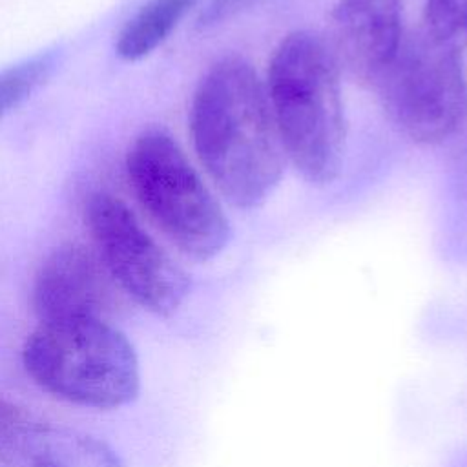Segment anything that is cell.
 <instances>
[{
  "label": "cell",
  "mask_w": 467,
  "mask_h": 467,
  "mask_svg": "<svg viewBox=\"0 0 467 467\" xmlns=\"http://www.w3.org/2000/svg\"><path fill=\"white\" fill-rule=\"evenodd\" d=\"M193 150L221 195L237 208H257L281 181L285 150L266 88L241 57L217 60L190 106Z\"/></svg>",
  "instance_id": "1"
},
{
  "label": "cell",
  "mask_w": 467,
  "mask_h": 467,
  "mask_svg": "<svg viewBox=\"0 0 467 467\" xmlns=\"http://www.w3.org/2000/svg\"><path fill=\"white\" fill-rule=\"evenodd\" d=\"M266 97L294 168L312 184L336 181L345 151L339 66L310 31L286 35L272 55Z\"/></svg>",
  "instance_id": "2"
},
{
  "label": "cell",
  "mask_w": 467,
  "mask_h": 467,
  "mask_svg": "<svg viewBox=\"0 0 467 467\" xmlns=\"http://www.w3.org/2000/svg\"><path fill=\"white\" fill-rule=\"evenodd\" d=\"M22 361L46 392L84 407H122L140 389L133 345L99 317L40 321L24 343Z\"/></svg>",
  "instance_id": "3"
},
{
  "label": "cell",
  "mask_w": 467,
  "mask_h": 467,
  "mask_svg": "<svg viewBox=\"0 0 467 467\" xmlns=\"http://www.w3.org/2000/svg\"><path fill=\"white\" fill-rule=\"evenodd\" d=\"M126 173L140 208L182 254L206 261L226 246L228 219L170 133L150 128L137 135Z\"/></svg>",
  "instance_id": "4"
},
{
  "label": "cell",
  "mask_w": 467,
  "mask_h": 467,
  "mask_svg": "<svg viewBox=\"0 0 467 467\" xmlns=\"http://www.w3.org/2000/svg\"><path fill=\"white\" fill-rule=\"evenodd\" d=\"M379 88L390 120L414 142H441L467 119L462 51L423 29L401 42Z\"/></svg>",
  "instance_id": "5"
},
{
  "label": "cell",
  "mask_w": 467,
  "mask_h": 467,
  "mask_svg": "<svg viewBox=\"0 0 467 467\" xmlns=\"http://www.w3.org/2000/svg\"><path fill=\"white\" fill-rule=\"evenodd\" d=\"M86 226L115 285L151 314L168 317L190 290L188 274L144 230L119 197L97 192L84 208Z\"/></svg>",
  "instance_id": "6"
},
{
  "label": "cell",
  "mask_w": 467,
  "mask_h": 467,
  "mask_svg": "<svg viewBox=\"0 0 467 467\" xmlns=\"http://www.w3.org/2000/svg\"><path fill=\"white\" fill-rule=\"evenodd\" d=\"M115 281L99 254L82 244L57 246L38 266L31 305L40 321L99 317L115 305Z\"/></svg>",
  "instance_id": "7"
},
{
  "label": "cell",
  "mask_w": 467,
  "mask_h": 467,
  "mask_svg": "<svg viewBox=\"0 0 467 467\" xmlns=\"http://www.w3.org/2000/svg\"><path fill=\"white\" fill-rule=\"evenodd\" d=\"M325 42L350 77L379 84L403 42L401 2L339 0L330 13Z\"/></svg>",
  "instance_id": "8"
},
{
  "label": "cell",
  "mask_w": 467,
  "mask_h": 467,
  "mask_svg": "<svg viewBox=\"0 0 467 467\" xmlns=\"http://www.w3.org/2000/svg\"><path fill=\"white\" fill-rule=\"evenodd\" d=\"M0 460L5 467H124L97 436L27 420L0 440Z\"/></svg>",
  "instance_id": "9"
},
{
  "label": "cell",
  "mask_w": 467,
  "mask_h": 467,
  "mask_svg": "<svg viewBox=\"0 0 467 467\" xmlns=\"http://www.w3.org/2000/svg\"><path fill=\"white\" fill-rule=\"evenodd\" d=\"M199 2L201 0H148L119 31L115 38L117 57L126 62L148 57Z\"/></svg>",
  "instance_id": "10"
},
{
  "label": "cell",
  "mask_w": 467,
  "mask_h": 467,
  "mask_svg": "<svg viewBox=\"0 0 467 467\" xmlns=\"http://www.w3.org/2000/svg\"><path fill=\"white\" fill-rule=\"evenodd\" d=\"M60 57V49H46L0 69V120L49 82Z\"/></svg>",
  "instance_id": "11"
},
{
  "label": "cell",
  "mask_w": 467,
  "mask_h": 467,
  "mask_svg": "<svg viewBox=\"0 0 467 467\" xmlns=\"http://www.w3.org/2000/svg\"><path fill=\"white\" fill-rule=\"evenodd\" d=\"M423 22L436 40L458 51L467 47V0H425Z\"/></svg>",
  "instance_id": "12"
},
{
  "label": "cell",
  "mask_w": 467,
  "mask_h": 467,
  "mask_svg": "<svg viewBox=\"0 0 467 467\" xmlns=\"http://www.w3.org/2000/svg\"><path fill=\"white\" fill-rule=\"evenodd\" d=\"M26 420L22 410L0 396V440L5 438L16 425Z\"/></svg>",
  "instance_id": "13"
}]
</instances>
